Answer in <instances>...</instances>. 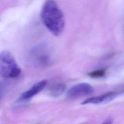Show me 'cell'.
<instances>
[{
	"instance_id": "obj_1",
	"label": "cell",
	"mask_w": 124,
	"mask_h": 124,
	"mask_svg": "<svg viewBox=\"0 0 124 124\" xmlns=\"http://www.w3.org/2000/svg\"><path fill=\"white\" fill-rule=\"evenodd\" d=\"M41 18L45 27L53 35H60L65 25L64 16L54 0H46L41 12Z\"/></svg>"
},
{
	"instance_id": "obj_2",
	"label": "cell",
	"mask_w": 124,
	"mask_h": 124,
	"mask_svg": "<svg viewBox=\"0 0 124 124\" xmlns=\"http://www.w3.org/2000/svg\"><path fill=\"white\" fill-rule=\"evenodd\" d=\"M0 71L2 76L6 78H15L21 73V69L12 54L4 50L0 55Z\"/></svg>"
},
{
	"instance_id": "obj_3",
	"label": "cell",
	"mask_w": 124,
	"mask_h": 124,
	"mask_svg": "<svg viewBox=\"0 0 124 124\" xmlns=\"http://www.w3.org/2000/svg\"><path fill=\"white\" fill-rule=\"evenodd\" d=\"M94 92L93 88L87 83H81L72 87L68 91L67 96L70 98H77L92 94Z\"/></svg>"
},
{
	"instance_id": "obj_4",
	"label": "cell",
	"mask_w": 124,
	"mask_h": 124,
	"mask_svg": "<svg viewBox=\"0 0 124 124\" xmlns=\"http://www.w3.org/2000/svg\"><path fill=\"white\" fill-rule=\"evenodd\" d=\"M121 93L116 91L108 92L99 96L88 98L83 101L81 104L82 105H85L88 104H98L102 103L108 102L113 100Z\"/></svg>"
},
{
	"instance_id": "obj_5",
	"label": "cell",
	"mask_w": 124,
	"mask_h": 124,
	"mask_svg": "<svg viewBox=\"0 0 124 124\" xmlns=\"http://www.w3.org/2000/svg\"><path fill=\"white\" fill-rule=\"evenodd\" d=\"M47 83L46 80H42L34 84L29 90L24 92L20 96V100H27L32 98L40 93L45 88Z\"/></svg>"
},
{
	"instance_id": "obj_6",
	"label": "cell",
	"mask_w": 124,
	"mask_h": 124,
	"mask_svg": "<svg viewBox=\"0 0 124 124\" xmlns=\"http://www.w3.org/2000/svg\"><path fill=\"white\" fill-rule=\"evenodd\" d=\"M65 88V85L62 83H56L50 87L48 93L53 97H58L64 92Z\"/></svg>"
},
{
	"instance_id": "obj_7",
	"label": "cell",
	"mask_w": 124,
	"mask_h": 124,
	"mask_svg": "<svg viewBox=\"0 0 124 124\" xmlns=\"http://www.w3.org/2000/svg\"><path fill=\"white\" fill-rule=\"evenodd\" d=\"M105 74V70L104 69L96 70L88 73V76L93 78H98L103 77Z\"/></svg>"
},
{
	"instance_id": "obj_8",
	"label": "cell",
	"mask_w": 124,
	"mask_h": 124,
	"mask_svg": "<svg viewBox=\"0 0 124 124\" xmlns=\"http://www.w3.org/2000/svg\"><path fill=\"white\" fill-rule=\"evenodd\" d=\"M112 124V121L110 119L106 120L104 122H103L101 124Z\"/></svg>"
}]
</instances>
